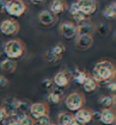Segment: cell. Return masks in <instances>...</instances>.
Here are the masks:
<instances>
[{
  "instance_id": "e0dca14e",
  "label": "cell",
  "mask_w": 116,
  "mask_h": 125,
  "mask_svg": "<svg viewBox=\"0 0 116 125\" xmlns=\"http://www.w3.org/2000/svg\"><path fill=\"white\" fill-rule=\"evenodd\" d=\"M103 16L109 21L114 20L116 16V2L113 1L105 6V8L103 9Z\"/></svg>"
},
{
  "instance_id": "9c48e42d",
  "label": "cell",
  "mask_w": 116,
  "mask_h": 125,
  "mask_svg": "<svg viewBox=\"0 0 116 125\" xmlns=\"http://www.w3.org/2000/svg\"><path fill=\"white\" fill-rule=\"evenodd\" d=\"M59 33L63 37L64 39H73L77 36V31H76V24L72 22H62L59 26Z\"/></svg>"
},
{
  "instance_id": "83f0119b",
  "label": "cell",
  "mask_w": 116,
  "mask_h": 125,
  "mask_svg": "<svg viewBox=\"0 0 116 125\" xmlns=\"http://www.w3.org/2000/svg\"><path fill=\"white\" fill-rule=\"evenodd\" d=\"M8 85V79L3 75H0V89H4Z\"/></svg>"
},
{
  "instance_id": "6da1fadb",
  "label": "cell",
  "mask_w": 116,
  "mask_h": 125,
  "mask_svg": "<svg viewBox=\"0 0 116 125\" xmlns=\"http://www.w3.org/2000/svg\"><path fill=\"white\" fill-rule=\"evenodd\" d=\"M116 75L115 66L109 60H101L97 62L92 70V77L98 83H109L114 79Z\"/></svg>"
},
{
  "instance_id": "4dcf8cb0",
  "label": "cell",
  "mask_w": 116,
  "mask_h": 125,
  "mask_svg": "<svg viewBox=\"0 0 116 125\" xmlns=\"http://www.w3.org/2000/svg\"><path fill=\"white\" fill-rule=\"evenodd\" d=\"M7 1L8 0H0V13L5 12L6 5H7Z\"/></svg>"
},
{
  "instance_id": "52a82bcc",
  "label": "cell",
  "mask_w": 116,
  "mask_h": 125,
  "mask_svg": "<svg viewBox=\"0 0 116 125\" xmlns=\"http://www.w3.org/2000/svg\"><path fill=\"white\" fill-rule=\"evenodd\" d=\"M0 32L4 36H14L20 32V23L14 20H4L0 23Z\"/></svg>"
},
{
  "instance_id": "8992f818",
  "label": "cell",
  "mask_w": 116,
  "mask_h": 125,
  "mask_svg": "<svg viewBox=\"0 0 116 125\" xmlns=\"http://www.w3.org/2000/svg\"><path fill=\"white\" fill-rule=\"evenodd\" d=\"M29 112H30V116L34 120H36L40 117L49 115V106L46 103H42V102L33 103L29 107Z\"/></svg>"
},
{
  "instance_id": "ffe728a7",
  "label": "cell",
  "mask_w": 116,
  "mask_h": 125,
  "mask_svg": "<svg viewBox=\"0 0 116 125\" xmlns=\"http://www.w3.org/2000/svg\"><path fill=\"white\" fill-rule=\"evenodd\" d=\"M62 97V92L59 91L58 89H54L47 96V101L51 104H58Z\"/></svg>"
},
{
  "instance_id": "7402d4cb",
  "label": "cell",
  "mask_w": 116,
  "mask_h": 125,
  "mask_svg": "<svg viewBox=\"0 0 116 125\" xmlns=\"http://www.w3.org/2000/svg\"><path fill=\"white\" fill-rule=\"evenodd\" d=\"M73 119V115L67 112H62L57 116V125H68Z\"/></svg>"
},
{
  "instance_id": "1f68e13d",
  "label": "cell",
  "mask_w": 116,
  "mask_h": 125,
  "mask_svg": "<svg viewBox=\"0 0 116 125\" xmlns=\"http://www.w3.org/2000/svg\"><path fill=\"white\" fill-rule=\"evenodd\" d=\"M7 117H9L11 120L8 121L6 125H21L20 123H18V121H17V119H16L15 117H12V116H7Z\"/></svg>"
},
{
  "instance_id": "44dd1931",
  "label": "cell",
  "mask_w": 116,
  "mask_h": 125,
  "mask_svg": "<svg viewBox=\"0 0 116 125\" xmlns=\"http://www.w3.org/2000/svg\"><path fill=\"white\" fill-rule=\"evenodd\" d=\"M89 76V74L85 72L84 70H82V69H78V68H76V69L74 70V73H73V80L79 85H82L84 83V82L85 79H87V77Z\"/></svg>"
},
{
  "instance_id": "3957f363",
  "label": "cell",
  "mask_w": 116,
  "mask_h": 125,
  "mask_svg": "<svg viewBox=\"0 0 116 125\" xmlns=\"http://www.w3.org/2000/svg\"><path fill=\"white\" fill-rule=\"evenodd\" d=\"M64 103H65V107L69 111L76 112L79 109L84 108V105L85 103V98L84 94L78 92H73L66 97Z\"/></svg>"
},
{
  "instance_id": "f1b7e54d",
  "label": "cell",
  "mask_w": 116,
  "mask_h": 125,
  "mask_svg": "<svg viewBox=\"0 0 116 125\" xmlns=\"http://www.w3.org/2000/svg\"><path fill=\"white\" fill-rule=\"evenodd\" d=\"M42 85L44 86V87H46V89H51L52 85H53V83H52V80H51V79H48V78H46V79L43 80Z\"/></svg>"
},
{
  "instance_id": "603a6c76",
  "label": "cell",
  "mask_w": 116,
  "mask_h": 125,
  "mask_svg": "<svg viewBox=\"0 0 116 125\" xmlns=\"http://www.w3.org/2000/svg\"><path fill=\"white\" fill-rule=\"evenodd\" d=\"M44 58L48 63H51V64H55V63H57V62H59L61 60V57H59V56L52 53L51 50H48V51H46L44 53Z\"/></svg>"
},
{
  "instance_id": "7a4b0ae2",
  "label": "cell",
  "mask_w": 116,
  "mask_h": 125,
  "mask_svg": "<svg viewBox=\"0 0 116 125\" xmlns=\"http://www.w3.org/2000/svg\"><path fill=\"white\" fill-rule=\"evenodd\" d=\"M3 51L8 59H18L22 57V55L26 52V45L21 40L12 39L5 43Z\"/></svg>"
},
{
  "instance_id": "277c9868",
  "label": "cell",
  "mask_w": 116,
  "mask_h": 125,
  "mask_svg": "<svg viewBox=\"0 0 116 125\" xmlns=\"http://www.w3.org/2000/svg\"><path fill=\"white\" fill-rule=\"evenodd\" d=\"M27 10V5L22 0H10L7 1L5 12L10 16L20 17Z\"/></svg>"
},
{
  "instance_id": "ac0fdd59",
  "label": "cell",
  "mask_w": 116,
  "mask_h": 125,
  "mask_svg": "<svg viewBox=\"0 0 116 125\" xmlns=\"http://www.w3.org/2000/svg\"><path fill=\"white\" fill-rule=\"evenodd\" d=\"M98 85H99V83H98L91 75H89L87 77V79L84 82V83L82 84L84 91L87 92V93H93V92H95L98 89Z\"/></svg>"
},
{
  "instance_id": "d6a6232c",
  "label": "cell",
  "mask_w": 116,
  "mask_h": 125,
  "mask_svg": "<svg viewBox=\"0 0 116 125\" xmlns=\"http://www.w3.org/2000/svg\"><path fill=\"white\" fill-rule=\"evenodd\" d=\"M6 113H5V111L2 109V108H0V123H2V122H4V120H5V118H6Z\"/></svg>"
},
{
  "instance_id": "30bf717a",
  "label": "cell",
  "mask_w": 116,
  "mask_h": 125,
  "mask_svg": "<svg viewBox=\"0 0 116 125\" xmlns=\"http://www.w3.org/2000/svg\"><path fill=\"white\" fill-rule=\"evenodd\" d=\"M73 119L76 120L82 125H87L93 120V112L90 111L89 109L82 108L75 112V114L73 115Z\"/></svg>"
},
{
  "instance_id": "4316f807",
  "label": "cell",
  "mask_w": 116,
  "mask_h": 125,
  "mask_svg": "<svg viewBox=\"0 0 116 125\" xmlns=\"http://www.w3.org/2000/svg\"><path fill=\"white\" fill-rule=\"evenodd\" d=\"M50 124H51L50 117H49V115H46V116H43V117L38 118V119H36L34 125H50Z\"/></svg>"
},
{
  "instance_id": "d6986e66",
  "label": "cell",
  "mask_w": 116,
  "mask_h": 125,
  "mask_svg": "<svg viewBox=\"0 0 116 125\" xmlns=\"http://www.w3.org/2000/svg\"><path fill=\"white\" fill-rule=\"evenodd\" d=\"M115 96H103L99 99V103L103 107V109H112V107L115 105Z\"/></svg>"
},
{
  "instance_id": "5b68a950",
  "label": "cell",
  "mask_w": 116,
  "mask_h": 125,
  "mask_svg": "<svg viewBox=\"0 0 116 125\" xmlns=\"http://www.w3.org/2000/svg\"><path fill=\"white\" fill-rule=\"evenodd\" d=\"M74 3L76 4L78 10L88 16L94 14L98 9L97 0H76Z\"/></svg>"
},
{
  "instance_id": "5bb4252c",
  "label": "cell",
  "mask_w": 116,
  "mask_h": 125,
  "mask_svg": "<svg viewBox=\"0 0 116 125\" xmlns=\"http://www.w3.org/2000/svg\"><path fill=\"white\" fill-rule=\"evenodd\" d=\"M49 7H50L51 13H53L54 15H57L60 13H63L68 7V5H67L65 0H53Z\"/></svg>"
},
{
  "instance_id": "8fae6325",
  "label": "cell",
  "mask_w": 116,
  "mask_h": 125,
  "mask_svg": "<svg viewBox=\"0 0 116 125\" xmlns=\"http://www.w3.org/2000/svg\"><path fill=\"white\" fill-rule=\"evenodd\" d=\"M38 21L44 27H52L57 22V16L48 10H43L38 14Z\"/></svg>"
},
{
  "instance_id": "cb8c5ba5",
  "label": "cell",
  "mask_w": 116,
  "mask_h": 125,
  "mask_svg": "<svg viewBox=\"0 0 116 125\" xmlns=\"http://www.w3.org/2000/svg\"><path fill=\"white\" fill-rule=\"evenodd\" d=\"M51 52L54 53L55 55L59 56V57H62L63 53L65 52V46L63 45V44H61V43H57L56 45H54L51 48Z\"/></svg>"
},
{
  "instance_id": "7c38bea8",
  "label": "cell",
  "mask_w": 116,
  "mask_h": 125,
  "mask_svg": "<svg viewBox=\"0 0 116 125\" xmlns=\"http://www.w3.org/2000/svg\"><path fill=\"white\" fill-rule=\"evenodd\" d=\"M94 44L93 36L89 35H81L75 37V42L74 45L79 50H88L90 49Z\"/></svg>"
},
{
  "instance_id": "484cf974",
  "label": "cell",
  "mask_w": 116,
  "mask_h": 125,
  "mask_svg": "<svg viewBox=\"0 0 116 125\" xmlns=\"http://www.w3.org/2000/svg\"><path fill=\"white\" fill-rule=\"evenodd\" d=\"M71 16H72L73 20H74L75 21H77L78 23H79V22L87 21H90V16L84 14L83 12H81L79 10H77V11L75 12V13H74V14H72Z\"/></svg>"
},
{
  "instance_id": "e575fe53",
  "label": "cell",
  "mask_w": 116,
  "mask_h": 125,
  "mask_svg": "<svg viewBox=\"0 0 116 125\" xmlns=\"http://www.w3.org/2000/svg\"><path fill=\"white\" fill-rule=\"evenodd\" d=\"M68 125H82L81 123H78L76 120H74V119H72L71 121H70V123L68 124Z\"/></svg>"
},
{
  "instance_id": "836d02e7",
  "label": "cell",
  "mask_w": 116,
  "mask_h": 125,
  "mask_svg": "<svg viewBox=\"0 0 116 125\" xmlns=\"http://www.w3.org/2000/svg\"><path fill=\"white\" fill-rule=\"evenodd\" d=\"M45 1H46V0H30V2L35 4V5H41V4L44 3Z\"/></svg>"
},
{
  "instance_id": "4fadbf2b",
  "label": "cell",
  "mask_w": 116,
  "mask_h": 125,
  "mask_svg": "<svg viewBox=\"0 0 116 125\" xmlns=\"http://www.w3.org/2000/svg\"><path fill=\"white\" fill-rule=\"evenodd\" d=\"M99 120L104 125H112L115 123L116 116L113 109H103L99 114Z\"/></svg>"
},
{
  "instance_id": "d4e9b609",
  "label": "cell",
  "mask_w": 116,
  "mask_h": 125,
  "mask_svg": "<svg viewBox=\"0 0 116 125\" xmlns=\"http://www.w3.org/2000/svg\"><path fill=\"white\" fill-rule=\"evenodd\" d=\"M17 121H18V123H20L21 125H34L35 124V120L31 116H29L27 114L18 117Z\"/></svg>"
},
{
  "instance_id": "f546056e",
  "label": "cell",
  "mask_w": 116,
  "mask_h": 125,
  "mask_svg": "<svg viewBox=\"0 0 116 125\" xmlns=\"http://www.w3.org/2000/svg\"><path fill=\"white\" fill-rule=\"evenodd\" d=\"M107 89L111 92V93H114L116 91V83L114 80H111V82H109L108 84H107Z\"/></svg>"
},
{
  "instance_id": "ba28073f",
  "label": "cell",
  "mask_w": 116,
  "mask_h": 125,
  "mask_svg": "<svg viewBox=\"0 0 116 125\" xmlns=\"http://www.w3.org/2000/svg\"><path fill=\"white\" fill-rule=\"evenodd\" d=\"M70 80H71V75L68 71L60 70L54 75L52 83L55 86H57V89H63V87H66L69 84Z\"/></svg>"
},
{
  "instance_id": "2e32d148",
  "label": "cell",
  "mask_w": 116,
  "mask_h": 125,
  "mask_svg": "<svg viewBox=\"0 0 116 125\" xmlns=\"http://www.w3.org/2000/svg\"><path fill=\"white\" fill-rule=\"evenodd\" d=\"M16 67H17V63L16 61L14 60H11V59H4L0 62V68L1 70L5 71V72H8V73H13L16 70Z\"/></svg>"
},
{
  "instance_id": "d590c367",
  "label": "cell",
  "mask_w": 116,
  "mask_h": 125,
  "mask_svg": "<svg viewBox=\"0 0 116 125\" xmlns=\"http://www.w3.org/2000/svg\"><path fill=\"white\" fill-rule=\"evenodd\" d=\"M50 125H57V124H52V123H51V124H50Z\"/></svg>"
},
{
  "instance_id": "9a60e30c",
  "label": "cell",
  "mask_w": 116,
  "mask_h": 125,
  "mask_svg": "<svg viewBox=\"0 0 116 125\" xmlns=\"http://www.w3.org/2000/svg\"><path fill=\"white\" fill-rule=\"evenodd\" d=\"M76 31H77V36H81V35L92 36L95 31V27L90 21H87L76 24Z\"/></svg>"
}]
</instances>
